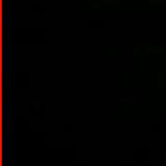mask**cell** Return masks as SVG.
<instances>
[{"label": "cell", "instance_id": "7a4b0ae2", "mask_svg": "<svg viewBox=\"0 0 166 166\" xmlns=\"http://www.w3.org/2000/svg\"><path fill=\"white\" fill-rule=\"evenodd\" d=\"M105 2H106V4H116L118 0H105Z\"/></svg>", "mask_w": 166, "mask_h": 166}, {"label": "cell", "instance_id": "6da1fadb", "mask_svg": "<svg viewBox=\"0 0 166 166\" xmlns=\"http://www.w3.org/2000/svg\"><path fill=\"white\" fill-rule=\"evenodd\" d=\"M157 80H159V88H162V86H164V73L159 75V79H157Z\"/></svg>", "mask_w": 166, "mask_h": 166}]
</instances>
